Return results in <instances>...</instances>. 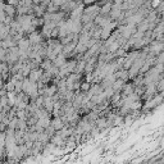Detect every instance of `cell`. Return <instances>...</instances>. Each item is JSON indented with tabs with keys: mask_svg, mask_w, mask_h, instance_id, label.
I'll return each instance as SVG.
<instances>
[{
	"mask_svg": "<svg viewBox=\"0 0 164 164\" xmlns=\"http://www.w3.org/2000/svg\"><path fill=\"white\" fill-rule=\"evenodd\" d=\"M50 126H51L55 130V132H57V131H60V130L63 128L64 123H63V120H62V118H60V117H54V119L51 120Z\"/></svg>",
	"mask_w": 164,
	"mask_h": 164,
	"instance_id": "1",
	"label": "cell"
},
{
	"mask_svg": "<svg viewBox=\"0 0 164 164\" xmlns=\"http://www.w3.org/2000/svg\"><path fill=\"white\" fill-rule=\"evenodd\" d=\"M3 10H4L5 16H12V17H14V16L17 14V8L13 7V5H9V4H4Z\"/></svg>",
	"mask_w": 164,
	"mask_h": 164,
	"instance_id": "2",
	"label": "cell"
},
{
	"mask_svg": "<svg viewBox=\"0 0 164 164\" xmlns=\"http://www.w3.org/2000/svg\"><path fill=\"white\" fill-rule=\"evenodd\" d=\"M91 86H92V83H91V82H89V81H85V82H82V81H81L80 91H81L82 94H86V92H89V91H90Z\"/></svg>",
	"mask_w": 164,
	"mask_h": 164,
	"instance_id": "3",
	"label": "cell"
},
{
	"mask_svg": "<svg viewBox=\"0 0 164 164\" xmlns=\"http://www.w3.org/2000/svg\"><path fill=\"white\" fill-rule=\"evenodd\" d=\"M112 4L110 3H108V4H105V5H103V8H101V14H108L109 13V10H112Z\"/></svg>",
	"mask_w": 164,
	"mask_h": 164,
	"instance_id": "4",
	"label": "cell"
},
{
	"mask_svg": "<svg viewBox=\"0 0 164 164\" xmlns=\"http://www.w3.org/2000/svg\"><path fill=\"white\" fill-rule=\"evenodd\" d=\"M156 90L160 91V92H162V91H164V80L156 82Z\"/></svg>",
	"mask_w": 164,
	"mask_h": 164,
	"instance_id": "5",
	"label": "cell"
},
{
	"mask_svg": "<svg viewBox=\"0 0 164 164\" xmlns=\"http://www.w3.org/2000/svg\"><path fill=\"white\" fill-rule=\"evenodd\" d=\"M3 160V154H0V162Z\"/></svg>",
	"mask_w": 164,
	"mask_h": 164,
	"instance_id": "6",
	"label": "cell"
}]
</instances>
